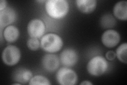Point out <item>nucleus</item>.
Masks as SVG:
<instances>
[{
	"instance_id": "1",
	"label": "nucleus",
	"mask_w": 127,
	"mask_h": 85,
	"mask_svg": "<svg viewBox=\"0 0 127 85\" xmlns=\"http://www.w3.org/2000/svg\"><path fill=\"white\" fill-rule=\"evenodd\" d=\"M69 4L66 0H48L45 3V10L49 17L61 19L68 14Z\"/></svg>"
},
{
	"instance_id": "2",
	"label": "nucleus",
	"mask_w": 127,
	"mask_h": 85,
	"mask_svg": "<svg viewBox=\"0 0 127 85\" xmlns=\"http://www.w3.org/2000/svg\"><path fill=\"white\" fill-rule=\"evenodd\" d=\"M63 46L62 38L59 35L49 33L41 37L40 47L48 53H55L60 51Z\"/></svg>"
},
{
	"instance_id": "3",
	"label": "nucleus",
	"mask_w": 127,
	"mask_h": 85,
	"mask_svg": "<svg viewBox=\"0 0 127 85\" xmlns=\"http://www.w3.org/2000/svg\"><path fill=\"white\" fill-rule=\"evenodd\" d=\"M87 71L93 76H100L106 71L108 62L102 56H96L91 59L87 64Z\"/></svg>"
},
{
	"instance_id": "4",
	"label": "nucleus",
	"mask_w": 127,
	"mask_h": 85,
	"mask_svg": "<svg viewBox=\"0 0 127 85\" xmlns=\"http://www.w3.org/2000/svg\"><path fill=\"white\" fill-rule=\"evenodd\" d=\"M21 53L19 48L14 45H9L3 50L2 59L3 63L8 66L17 64L21 59Z\"/></svg>"
},
{
	"instance_id": "5",
	"label": "nucleus",
	"mask_w": 127,
	"mask_h": 85,
	"mask_svg": "<svg viewBox=\"0 0 127 85\" xmlns=\"http://www.w3.org/2000/svg\"><path fill=\"white\" fill-rule=\"evenodd\" d=\"M56 77L58 83L61 85H74L78 81L76 73L66 67L59 69Z\"/></svg>"
},
{
	"instance_id": "6",
	"label": "nucleus",
	"mask_w": 127,
	"mask_h": 85,
	"mask_svg": "<svg viewBox=\"0 0 127 85\" xmlns=\"http://www.w3.org/2000/svg\"><path fill=\"white\" fill-rule=\"evenodd\" d=\"M45 30V25L41 19H33L28 24L27 32L30 37L41 38L44 35Z\"/></svg>"
},
{
	"instance_id": "7",
	"label": "nucleus",
	"mask_w": 127,
	"mask_h": 85,
	"mask_svg": "<svg viewBox=\"0 0 127 85\" xmlns=\"http://www.w3.org/2000/svg\"><path fill=\"white\" fill-rule=\"evenodd\" d=\"M59 60L63 65L66 67H71L77 63L78 55L73 48H65L60 54Z\"/></svg>"
},
{
	"instance_id": "8",
	"label": "nucleus",
	"mask_w": 127,
	"mask_h": 85,
	"mask_svg": "<svg viewBox=\"0 0 127 85\" xmlns=\"http://www.w3.org/2000/svg\"><path fill=\"white\" fill-rule=\"evenodd\" d=\"M120 35L114 30L108 29L103 33L101 40L102 44L108 48L116 47L120 41Z\"/></svg>"
},
{
	"instance_id": "9",
	"label": "nucleus",
	"mask_w": 127,
	"mask_h": 85,
	"mask_svg": "<svg viewBox=\"0 0 127 85\" xmlns=\"http://www.w3.org/2000/svg\"><path fill=\"white\" fill-rule=\"evenodd\" d=\"M17 19V12L13 8L7 7L0 11V27L1 29L10 26Z\"/></svg>"
},
{
	"instance_id": "10",
	"label": "nucleus",
	"mask_w": 127,
	"mask_h": 85,
	"mask_svg": "<svg viewBox=\"0 0 127 85\" xmlns=\"http://www.w3.org/2000/svg\"><path fill=\"white\" fill-rule=\"evenodd\" d=\"M32 77L33 74L31 70L23 67L16 69L12 75V78L13 80L20 84L29 83Z\"/></svg>"
},
{
	"instance_id": "11",
	"label": "nucleus",
	"mask_w": 127,
	"mask_h": 85,
	"mask_svg": "<svg viewBox=\"0 0 127 85\" xmlns=\"http://www.w3.org/2000/svg\"><path fill=\"white\" fill-rule=\"evenodd\" d=\"M41 62L42 67L45 70L53 72L58 69L60 60L57 55L53 53H48L43 56Z\"/></svg>"
},
{
	"instance_id": "12",
	"label": "nucleus",
	"mask_w": 127,
	"mask_h": 85,
	"mask_svg": "<svg viewBox=\"0 0 127 85\" xmlns=\"http://www.w3.org/2000/svg\"><path fill=\"white\" fill-rule=\"evenodd\" d=\"M76 5L81 12L84 14H90L96 9L97 1L95 0H77Z\"/></svg>"
},
{
	"instance_id": "13",
	"label": "nucleus",
	"mask_w": 127,
	"mask_h": 85,
	"mask_svg": "<svg viewBox=\"0 0 127 85\" xmlns=\"http://www.w3.org/2000/svg\"><path fill=\"white\" fill-rule=\"evenodd\" d=\"M113 13L117 19L126 21L127 19V2L122 1L117 2L113 7Z\"/></svg>"
},
{
	"instance_id": "14",
	"label": "nucleus",
	"mask_w": 127,
	"mask_h": 85,
	"mask_svg": "<svg viewBox=\"0 0 127 85\" xmlns=\"http://www.w3.org/2000/svg\"><path fill=\"white\" fill-rule=\"evenodd\" d=\"M20 31L18 28L14 26H9L5 28L3 31V37L8 43H13L18 39Z\"/></svg>"
},
{
	"instance_id": "15",
	"label": "nucleus",
	"mask_w": 127,
	"mask_h": 85,
	"mask_svg": "<svg viewBox=\"0 0 127 85\" xmlns=\"http://www.w3.org/2000/svg\"><path fill=\"white\" fill-rule=\"evenodd\" d=\"M100 25L104 29L113 28L116 25V20L112 14H105L101 18Z\"/></svg>"
},
{
	"instance_id": "16",
	"label": "nucleus",
	"mask_w": 127,
	"mask_h": 85,
	"mask_svg": "<svg viewBox=\"0 0 127 85\" xmlns=\"http://www.w3.org/2000/svg\"><path fill=\"white\" fill-rule=\"evenodd\" d=\"M127 44L123 43L119 46L116 50V57L123 63H127Z\"/></svg>"
},
{
	"instance_id": "17",
	"label": "nucleus",
	"mask_w": 127,
	"mask_h": 85,
	"mask_svg": "<svg viewBox=\"0 0 127 85\" xmlns=\"http://www.w3.org/2000/svg\"><path fill=\"white\" fill-rule=\"evenodd\" d=\"M30 85H50L49 80L42 75H35L33 76L29 83Z\"/></svg>"
},
{
	"instance_id": "18",
	"label": "nucleus",
	"mask_w": 127,
	"mask_h": 85,
	"mask_svg": "<svg viewBox=\"0 0 127 85\" xmlns=\"http://www.w3.org/2000/svg\"><path fill=\"white\" fill-rule=\"evenodd\" d=\"M27 45L30 50L35 51L40 47V42L38 38L30 37L27 40Z\"/></svg>"
},
{
	"instance_id": "19",
	"label": "nucleus",
	"mask_w": 127,
	"mask_h": 85,
	"mask_svg": "<svg viewBox=\"0 0 127 85\" xmlns=\"http://www.w3.org/2000/svg\"><path fill=\"white\" fill-rule=\"evenodd\" d=\"M106 59L109 61H113L116 58V52L113 51H109L105 54Z\"/></svg>"
},
{
	"instance_id": "20",
	"label": "nucleus",
	"mask_w": 127,
	"mask_h": 85,
	"mask_svg": "<svg viewBox=\"0 0 127 85\" xmlns=\"http://www.w3.org/2000/svg\"><path fill=\"white\" fill-rule=\"evenodd\" d=\"M7 7V2L5 0H1L0 2V11L5 9Z\"/></svg>"
},
{
	"instance_id": "21",
	"label": "nucleus",
	"mask_w": 127,
	"mask_h": 85,
	"mask_svg": "<svg viewBox=\"0 0 127 85\" xmlns=\"http://www.w3.org/2000/svg\"><path fill=\"white\" fill-rule=\"evenodd\" d=\"M81 85H93V84L92 83H91L90 82H89V81L85 80V81H83L82 83H81Z\"/></svg>"
}]
</instances>
